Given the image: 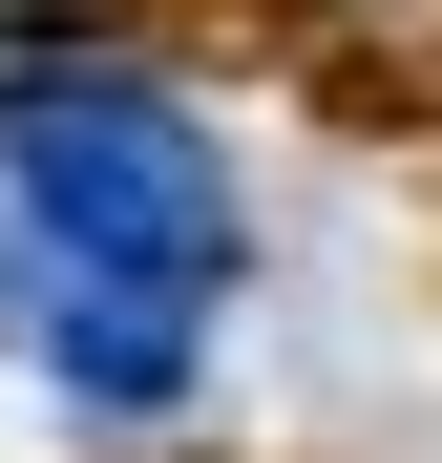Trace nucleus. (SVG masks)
I'll use <instances>...</instances> for the list:
<instances>
[{
    "label": "nucleus",
    "instance_id": "nucleus-1",
    "mask_svg": "<svg viewBox=\"0 0 442 463\" xmlns=\"http://www.w3.org/2000/svg\"><path fill=\"white\" fill-rule=\"evenodd\" d=\"M0 211H22L42 274H127V295H190V317L253 274L232 147L147 63H0Z\"/></svg>",
    "mask_w": 442,
    "mask_h": 463
},
{
    "label": "nucleus",
    "instance_id": "nucleus-2",
    "mask_svg": "<svg viewBox=\"0 0 442 463\" xmlns=\"http://www.w3.org/2000/svg\"><path fill=\"white\" fill-rule=\"evenodd\" d=\"M22 358L63 379V421H169L211 317L190 295H127V274H22Z\"/></svg>",
    "mask_w": 442,
    "mask_h": 463
}]
</instances>
